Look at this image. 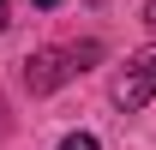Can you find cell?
Here are the masks:
<instances>
[{
    "instance_id": "cell-2",
    "label": "cell",
    "mask_w": 156,
    "mask_h": 150,
    "mask_svg": "<svg viewBox=\"0 0 156 150\" xmlns=\"http://www.w3.org/2000/svg\"><path fill=\"white\" fill-rule=\"evenodd\" d=\"M150 96H156V48H144V54H138L132 66L114 78V102H120L126 114H138Z\"/></svg>"
},
{
    "instance_id": "cell-4",
    "label": "cell",
    "mask_w": 156,
    "mask_h": 150,
    "mask_svg": "<svg viewBox=\"0 0 156 150\" xmlns=\"http://www.w3.org/2000/svg\"><path fill=\"white\" fill-rule=\"evenodd\" d=\"M144 24H156V0H150V6H144Z\"/></svg>"
},
{
    "instance_id": "cell-5",
    "label": "cell",
    "mask_w": 156,
    "mask_h": 150,
    "mask_svg": "<svg viewBox=\"0 0 156 150\" xmlns=\"http://www.w3.org/2000/svg\"><path fill=\"white\" fill-rule=\"evenodd\" d=\"M0 30H6V0H0Z\"/></svg>"
},
{
    "instance_id": "cell-1",
    "label": "cell",
    "mask_w": 156,
    "mask_h": 150,
    "mask_svg": "<svg viewBox=\"0 0 156 150\" xmlns=\"http://www.w3.org/2000/svg\"><path fill=\"white\" fill-rule=\"evenodd\" d=\"M96 54H102L96 42H72V48H42V54H30V60H24L30 96H42V90H54V84H66V78H78Z\"/></svg>"
},
{
    "instance_id": "cell-6",
    "label": "cell",
    "mask_w": 156,
    "mask_h": 150,
    "mask_svg": "<svg viewBox=\"0 0 156 150\" xmlns=\"http://www.w3.org/2000/svg\"><path fill=\"white\" fill-rule=\"evenodd\" d=\"M36 6H42V12H48V6H60V0H36Z\"/></svg>"
},
{
    "instance_id": "cell-3",
    "label": "cell",
    "mask_w": 156,
    "mask_h": 150,
    "mask_svg": "<svg viewBox=\"0 0 156 150\" xmlns=\"http://www.w3.org/2000/svg\"><path fill=\"white\" fill-rule=\"evenodd\" d=\"M60 150H102L90 132H72V138H60Z\"/></svg>"
}]
</instances>
